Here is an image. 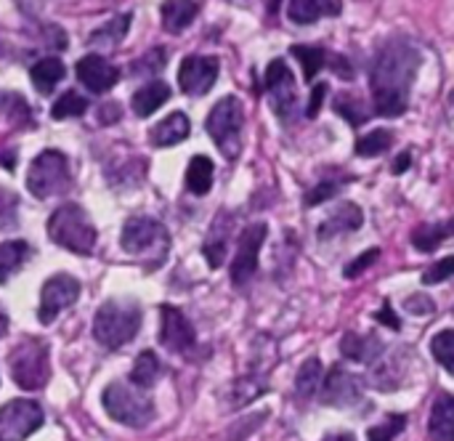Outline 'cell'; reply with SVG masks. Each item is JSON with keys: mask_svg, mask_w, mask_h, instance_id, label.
<instances>
[{"mask_svg": "<svg viewBox=\"0 0 454 441\" xmlns=\"http://www.w3.org/2000/svg\"><path fill=\"white\" fill-rule=\"evenodd\" d=\"M168 98H170V85L162 83V80H152V83H146L144 88H138V91L130 96V106H133V114H136V117H149V114H154Z\"/></svg>", "mask_w": 454, "mask_h": 441, "instance_id": "603a6c76", "label": "cell"}, {"mask_svg": "<svg viewBox=\"0 0 454 441\" xmlns=\"http://www.w3.org/2000/svg\"><path fill=\"white\" fill-rule=\"evenodd\" d=\"M8 322H11V319H8V314L3 311V306H0V338L8 333Z\"/></svg>", "mask_w": 454, "mask_h": 441, "instance_id": "f5cc1de1", "label": "cell"}, {"mask_svg": "<svg viewBox=\"0 0 454 441\" xmlns=\"http://www.w3.org/2000/svg\"><path fill=\"white\" fill-rule=\"evenodd\" d=\"M325 96H327V83H317L314 85V91H311V98H309V106H306V117H317L319 114V109H322V101H325Z\"/></svg>", "mask_w": 454, "mask_h": 441, "instance_id": "7dc6e473", "label": "cell"}, {"mask_svg": "<svg viewBox=\"0 0 454 441\" xmlns=\"http://www.w3.org/2000/svg\"><path fill=\"white\" fill-rule=\"evenodd\" d=\"M231 224H234V218L229 213H218L213 218V226L207 232V240L202 242V253H205L210 269H221V264L226 258V242H229Z\"/></svg>", "mask_w": 454, "mask_h": 441, "instance_id": "ffe728a7", "label": "cell"}, {"mask_svg": "<svg viewBox=\"0 0 454 441\" xmlns=\"http://www.w3.org/2000/svg\"><path fill=\"white\" fill-rule=\"evenodd\" d=\"M11 378L24 391H40L51 381V349L43 338H21L8 354Z\"/></svg>", "mask_w": 454, "mask_h": 441, "instance_id": "8992f818", "label": "cell"}, {"mask_svg": "<svg viewBox=\"0 0 454 441\" xmlns=\"http://www.w3.org/2000/svg\"><path fill=\"white\" fill-rule=\"evenodd\" d=\"M141 319H144V311H141V306L136 301H130V298H109V301H104L98 306L90 330H93L96 343L114 351V349H122L125 343H130L138 335Z\"/></svg>", "mask_w": 454, "mask_h": 441, "instance_id": "3957f363", "label": "cell"}, {"mask_svg": "<svg viewBox=\"0 0 454 441\" xmlns=\"http://www.w3.org/2000/svg\"><path fill=\"white\" fill-rule=\"evenodd\" d=\"M165 67V51L162 48H152L146 56H141L138 61L130 64L133 75H146V72H160Z\"/></svg>", "mask_w": 454, "mask_h": 441, "instance_id": "7bdbcfd3", "label": "cell"}, {"mask_svg": "<svg viewBox=\"0 0 454 441\" xmlns=\"http://www.w3.org/2000/svg\"><path fill=\"white\" fill-rule=\"evenodd\" d=\"M130 21H133V13L125 11V13H117L114 19H109L106 24H101L98 29H93L88 35V45L93 48H114L125 40L128 29H130Z\"/></svg>", "mask_w": 454, "mask_h": 441, "instance_id": "4316f807", "label": "cell"}, {"mask_svg": "<svg viewBox=\"0 0 454 441\" xmlns=\"http://www.w3.org/2000/svg\"><path fill=\"white\" fill-rule=\"evenodd\" d=\"M375 319H378V322H383L386 327H391L394 333H399V330H402V322H399L396 311L391 309V301H386V303L380 306V311L375 314Z\"/></svg>", "mask_w": 454, "mask_h": 441, "instance_id": "c3c4849f", "label": "cell"}, {"mask_svg": "<svg viewBox=\"0 0 454 441\" xmlns=\"http://www.w3.org/2000/svg\"><path fill=\"white\" fill-rule=\"evenodd\" d=\"M322 441H356V437L348 434V431H343V434H327Z\"/></svg>", "mask_w": 454, "mask_h": 441, "instance_id": "816d5d0a", "label": "cell"}, {"mask_svg": "<svg viewBox=\"0 0 454 441\" xmlns=\"http://www.w3.org/2000/svg\"><path fill=\"white\" fill-rule=\"evenodd\" d=\"M27 189L37 200H48L56 194H67L72 189V170L69 160L59 149H45L40 152L27 170Z\"/></svg>", "mask_w": 454, "mask_h": 441, "instance_id": "ba28073f", "label": "cell"}, {"mask_svg": "<svg viewBox=\"0 0 454 441\" xmlns=\"http://www.w3.org/2000/svg\"><path fill=\"white\" fill-rule=\"evenodd\" d=\"M80 280L72 274H53L43 282L40 290V306H37V322L40 325H51L56 322V317L69 309L77 298H80Z\"/></svg>", "mask_w": 454, "mask_h": 441, "instance_id": "4fadbf2b", "label": "cell"}, {"mask_svg": "<svg viewBox=\"0 0 454 441\" xmlns=\"http://www.w3.org/2000/svg\"><path fill=\"white\" fill-rule=\"evenodd\" d=\"M378 258H380V248L364 250L356 261H351V264L343 269V277H346V280H356V277H362V274H364V272H367Z\"/></svg>", "mask_w": 454, "mask_h": 441, "instance_id": "ee69618b", "label": "cell"}, {"mask_svg": "<svg viewBox=\"0 0 454 441\" xmlns=\"http://www.w3.org/2000/svg\"><path fill=\"white\" fill-rule=\"evenodd\" d=\"M410 165H412V149H404V152H402V154L394 160V165H391V173H394V176H402V173H404Z\"/></svg>", "mask_w": 454, "mask_h": 441, "instance_id": "f907efd6", "label": "cell"}, {"mask_svg": "<svg viewBox=\"0 0 454 441\" xmlns=\"http://www.w3.org/2000/svg\"><path fill=\"white\" fill-rule=\"evenodd\" d=\"M351 181H354V176H348V173H343V170H327V173H322V178L303 194V205H306V208H317V205L333 200L335 194H340V189H343L346 184H351Z\"/></svg>", "mask_w": 454, "mask_h": 441, "instance_id": "d4e9b609", "label": "cell"}, {"mask_svg": "<svg viewBox=\"0 0 454 441\" xmlns=\"http://www.w3.org/2000/svg\"><path fill=\"white\" fill-rule=\"evenodd\" d=\"M263 91L269 93L271 109L282 122H290L298 109V91H295V77L293 69L285 64V59H271L266 67L263 77Z\"/></svg>", "mask_w": 454, "mask_h": 441, "instance_id": "9c48e42d", "label": "cell"}, {"mask_svg": "<svg viewBox=\"0 0 454 441\" xmlns=\"http://www.w3.org/2000/svg\"><path fill=\"white\" fill-rule=\"evenodd\" d=\"M362 224H364V210H362L356 202H340V205L327 216V221L319 224L317 237L325 242V240H333V237H338V234L356 232V229H362Z\"/></svg>", "mask_w": 454, "mask_h": 441, "instance_id": "e0dca14e", "label": "cell"}, {"mask_svg": "<svg viewBox=\"0 0 454 441\" xmlns=\"http://www.w3.org/2000/svg\"><path fill=\"white\" fill-rule=\"evenodd\" d=\"M120 245L128 256L144 264L146 272H157L165 266L170 253V232L162 221L149 216H133L125 221Z\"/></svg>", "mask_w": 454, "mask_h": 441, "instance_id": "7a4b0ae2", "label": "cell"}, {"mask_svg": "<svg viewBox=\"0 0 454 441\" xmlns=\"http://www.w3.org/2000/svg\"><path fill=\"white\" fill-rule=\"evenodd\" d=\"M266 234H269L266 221H255V224H250V226H245L239 232L237 256L231 261V282H234V287H245L255 277L258 256H261V248L266 242Z\"/></svg>", "mask_w": 454, "mask_h": 441, "instance_id": "8fae6325", "label": "cell"}, {"mask_svg": "<svg viewBox=\"0 0 454 441\" xmlns=\"http://www.w3.org/2000/svg\"><path fill=\"white\" fill-rule=\"evenodd\" d=\"M16 208H19V197L11 189L0 186V229H13L16 221Z\"/></svg>", "mask_w": 454, "mask_h": 441, "instance_id": "b9f144b4", "label": "cell"}, {"mask_svg": "<svg viewBox=\"0 0 454 441\" xmlns=\"http://www.w3.org/2000/svg\"><path fill=\"white\" fill-rule=\"evenodd\" d=\"M0 120L8 122L11 128H19V130L35 128L32 106L24 101V96H19L13 91H0Z\"/></svg>", "mask_w": 454, "mask_h": 441, "instance_id": "cb8c5ba5", "label": "cell"}, {"mask_svg": "<svg viewBox=\"0 0 454 441\" xmlns=\"http://www.w3.org/2000/svg\"><path fill=\"white\" fill-rule=\"evenodd\" d=\"M343 11V3L340 0H333V3H325V0H293L287 5V19L293 24H314L317 19L322 16H338Z\"/></svg>", "mask_w": 454, "mask_h": 441, "instance_id": "7402d4cb", "label": "cell"}, {"mask_svg": "<svg viewBox=\"0 0 454 441\" xmlns=\"http://www.w3.org/2000/svg\"><path fill=\"white\" fill-rule=\"evenodd\" d=\"M29 258H32L29 242H24V240L0 242V285H5L16 272H21Z\"/></svg>", "mask_w": 454, "mask_h": 441, "instance_id": "f1b7e54d", "label": "cell"}, {"mask_svg": "<svg viewBox=\"0 0 454 441\" xmlns=\"http://www.w3.org/2000/svg\"><path fill=\"white\" fill-rule=\"evenodd\" d=\"M404 429H407V415L394 413V415H388L383 423L367 429V441H394Z\"/></svg>", "mask_w": 454, "mask_h": 441, "instance_id": "60d3db41", "label": "cell"}, {"mask_svg": "<svg viewBox=\"0 0 454 441\" xmlns=\"http://www.w3.org/2000/svg\"><path fill=\"white\" fill-rule=\"evenodd\" d=\"M431 354L436 357V362L452 375L454 373V330H442V333H436L434 335V341H431Z\"/></svg>", "mask_w": 454, "mask_h": 441, "instance_id": "ab89813d", "label": "cell"}, {"mask_svg": "<svg viewBox=\"0 0 454 441\" xmlns=\"http://www.w3.org/2000/svg\"><path fill=\"white\" fill-rule=\"evenodd\" d=\"M269 391V375H261V373H247L245 378H237L231 386H229V394H226V410H239V407H247L250 402H255L261 394Z\"/></svg>", "mask_w": 454, "mask_h": 441, "instance_id": "44dd1931", "label": "cell"}, {"mask_svg": "<svg viewBox=\"0 0 454 441\" xmlns=\"http://www.w3.org/2000/svg\"><path fill=\"white\" fill-rule=\"evenodd\" d=\"M404 378V362L399 357H391V362H375L370 373V383L378 391H396Z\"/></svg>", "mask_w": 454, "mask_h": 441, "instance_id": "d590c367", "label": "cell"}, {"mask_svg": "<svg viewBox=\"0 0 454 441\" xmlns=\"http://www.w3.org/2000/svg\"><path fill=\"white\" fill-rule=\"evenodd\" d=\"M322 378H325V367L317 357L306 359L295 375V402L298 405H309L317 394H319V386H322Z\"/></svg>", "mask_w": 454, "mask_h": 441, "instance_id": "83f0119b", "label": "cell"}, {"mask_svg": "<svg viewBox=\"0 0 454 441\" xmlns=\"http://www.w3.org/2000/svg\"><path fill=\"white\" fill-rule=\"evenodd\" d=\"M74 75L77 80L90 91V93H106L109 88H114V83L120 80V69L101 53H88L74 64Z\"/></svg>", "mask_w": 454, "mask_h": 441, "instance_id": "2e32d148", "label": "cell"}, {"mask_svg": "<svg viewBox=\"0 0 454 441\" xmlns=\"http://www.w3.org/2000/svg\"><path fill=\"white\" fill-rule=\"evenodd\" d=\"M162 375V362L157 359V354L154 351H141L138 357H136V365H133V370L128 373V383L130 386H136V389H141V391H149L154 383H157V378Z\"/></svg>", "mask_w": 454, "mask_h": 441, "instance_id": "1f68e13d", "label": "cell"}, {"mask_svg": "<svg viewBox=\"0 0 454 441\" xmlns=\"http://www.w3.org/2000/svg\"><path fill=\"white\" fill-rule=\"evenodd\" d=\"M221 75V61L215 56L189 53L178 67V88L186 96H205Z\"/></svg>", "mask_w": 454, "mask_h": 441, "instance_id": "5bb4252c", "label": "cell"}, {"mask_svg": "<svg viewBox=\"0 0 454 441\" xmlns=\"http://www.w3.org/2000/svg\"><path fill=\"white\" fill-rule=\"evenodd\" d=\"M192 133V122L184 112H173L168 114L165 120H160L152 130H149V144L157 146V149H165V146H176L181 141H186Z\"/></svg>", "mask_w": 454, "mask_h": 441, "instance_id": "d6986e66", "label": "cell"}, {"mask_svg": "<svg viewBox=\"0 0 454 441\" xmlns=\"http://www.w3.org/2000/svg\"><path fill=\"white\" fill-rule=\"evenodd\" d=\"M391 146H394V133L386 130V128H375V130L359 136L354 149H356L359 157H378V154L388 152Z\"/></svg>", "mask_w": 454, "mask_h": 441, "instance_id": "74e56055", "label": "cell"}, {"mask_svg": "<svg viewBox=\"0 0 454 441\" xmlns=\"http://www.w3.org/2000/svg\"><path fill=\"white\" fill-rule=\"evenodd\" d=\"M122 106L117 104V101H106L101 109H98V117H101V122H117L120 117H122V112H120Z\"/></svg>", "mask_w": 454, "mask_h": 441, "instance_id": "681fc988", "label": "cell"}, {"mask_svg": "<svg viewBox=\"0 0 454 441\" xmlns=\"http://www.w3.org/2000/svg\"><path fill=\"white\" fill-rule=\"evenodd\" d=\"M242 125H245V106L237 96L218 98L205 120V130L210 133L213 144L231 162L242 154Z\"/></svg>", "mask_w": 454, "mask_h": 441, "instance_id": "52a82bcc", "label": "cell"}, {"mask_svg": "<svg viewBox=\"0 0 454 441\" xmlns=\"http://www.w3.org/2000/svg\"><path fill=\"white\" fill-rule=\"evenodd\" d=\"M101 407L114 423H122L128 429H146L157 418L154 399L146 391H141L136 386H128L122 381H112L104 389Z\"/></svg>", "mask_w": 454, "mask_h": 441, "instance_id": "5b68a950", "label": "cell"}, {"mask_svg": "<svg viewBox=\"0 0 454 441\" xmlns=\"http://www.w3.org/2000/svg\"><path fill=\"white\" fill-rule=\"evenodd\" d=\"M452 269H454V256L442 258L439 264H434L431 269H426V274H423V285H439V282H447V280L452 277Z\"/></svg>", "mask_w": 454, "mask_h": 441, "instance_id": "f6af8a7d", "label": "cell"}, {"mask_svg": "<svg viewBox=\"0 0 454 441\" xmlns=\"http://www.w3.org/2000/svg\"><path fill=\"white\" fill-rule=\"evenodd\" d=\"M452 221H444V224H420L415 232H412V245L415 250L420 253H434L439 250L450 237H452Z\"/></svg>", "mask_w": 454, "mask_h": 441, "instance_id": "836d02e7", "label": "cell"}, {"mask_svg": "<svg viewBox=\"0 0 454 441\" xmlns=\"http://www.w3.org/2000/svg\"><path fill=\"white\" fill-rule=\"evenodd\" d=\"M64 75H67V67L56 56H45L29 67V80L37 88V93H43V96H48L64 80Z\"/></svg>", "mask_w": 454, "mask_h": 441, "instance_id": "484cf974", "label": "cell"}, {"mask_svg": "<svg viewBox=\"0 0 454 441\" xmlns=\"http://www.w3.org/2000/svg\"><path fill=\"white\" fill-rule=\"evenodd\" d=\"M423 64V51L410 37L388 40L370 67L372 109L378 117H402L410 109L415 75Z\"/></svg>", "mask_w": 454, "mask_h": 441, "instance_id": "6da1fadb", "label": "cell"}, {"mask_svg": "<svg viewBox=\"0 0 454 441\" xmlns=\"http://www.w3.org/2000/svg\"><path fill=\"white\" fill-rule=\"evenodd\" d=\"M160 317H162L160 343L173 354H189L197 346V333H194V325L186 319V314L170 303H162Z\"/></svg>", "mask_w": 454, "mask_h": 441, "instance_id": "9a60e30c", "label": "cell"}, {"mask_svg": "<svg viewBox=\"0 0 454 441\" xmlns=\"http://www.w3.org/2000/svg\"><path fill=\"white\" fill-rule=\"evenodd\" d=\"M333 109H335L340 117H346L354 128L364 125V122H367V117H370V109H367L356 96H351V93H340V96H335Z\"/></svg>", "mask_w": 454, "mask_h": 441, "instance_id": "f35d334b", "label": "cell"}, {"mask_svg": "<svg viewBox=\"0 0 454 441\" xmlns=\"http://www.w3.org/2000/svg\"><path fill=\"white\" fill-rule=\"evenodd\" d=\"M428 431H431L434 441H454V399L450 394H442L434 402Z\"/></svg>", "mask_w": 454, "mask_h": 441, "instance_id": "f546056e", "label": "cell"}, {"mask_svg": "<svg viewBox=\"0 0 454 441\" xmlns=\"http://www.w3.org/2000/svg\"><path fill=\"white\" fill-rule=\"evenodd\" d=\"M162 16V29L170 35H181L197 16H200V3H165L160 8Z\"/></svg>", "mask_w": 454, "mask_h": 441, "instance_id": "d6a6232c", "label": "cell"}, {"mask_svg": "<svg viewBox=\"0 0 454 441\" xmlns=\"http://www.w3.org/2000/svg\"><path fill=\"white\" fill-rule=\"evenodd\" d=\"M213 173L215 165L207 154H194L186 168V189L197 197H205L213 189Z\"/></svg>", "mask_w": 454, "mask_h": 441, "instance_id": "4dcf8cb0", "label": "cell"}, {"mask_svg": "<svg viewBox=\"0 0 454 441\" xmlns=\"http://www.w3.org/2000/svg\"><path fill=\"white\" fill-rule=\"evenodd\" d=\"M88 109H90V101H88L82 93H77V91H64V93L53 101V106H51V117H53V120L82 117Z\"/></svg>", "mask_w": 454, "mask_h": 441, "instance_id": "8d00e7d4", "label": "cell"}, {"mask_svg": "<svg viewBox=\"0 0 454 441\" xmlns=\"http://www.w3.org/2000/svg\"><path fill=\"white\" fill-rule=\"evenodd\" d=\"M404 309H407L410 314H415V317H426V314H434V311H436V303H434L428 295L415 293V295H410V298L404 301Z\"/></svg>", "mask_w": 454, "mask_h": 441, "instance_id": "bcb514c9", "label": "cell"}, {"mask_svg": "<svg viewBox=\"0 0 454 441\" xmlns=\"http://www.w3.org/2000/svg\"><path fill=\"white\" fill-rule=\"evenodd\" d=\"M45 415L43 407L32 399H11L0 407V441H27L40 426Z\"/></svg>", "mask_w": 454, "mask_h": 441, "instance_id": "30bf717a", "label": "cell"}, {"mask_svg": "<svg viewBox=\"0 0 454 441\" xmlns=\"http://www.w3.org/2000/svg\"><path fill=\"white\" fill-rule=\"evenodd\" d=\"M45 232L53 245H59L69 253H77V256H90L98 242V232H96L93 221L88 218L85 208L77 202L59 205L51 213Z\"/></svg>", "mask_w": 454, "mask_h": 441, "instance_id": "277c9868", "label": "cell"}, {"mask_svg": "<svg viewBox=\"0 0 454 441\" xmlns=\"http://www.w3.org/2000/svg\"><path fill=\"white\" fill-rule=\"evenodd\" d=\"M364 378L346 370L343 365H335L325 378H322V386H319V399L325 407H335V410H346V407H354L362 402L364 397Z\"/></svg>", "mask_w": 454, "mask_h": 441, "instance_id": "7c38bea8", "label": "cell"}, {"mask_svg": "<svg viewBox=\"0 0 454 441\" xmlns=\"http://www.w3.org/2000/svg\"><path fill=\"white\" fill-rule=\"evenodd\" d=\"M290 53L301 61L306 83H311V80L325 69V64H327V59H330V51H327L325 45H319V43H314V45H303V43H298V45H293V48H290Z\"/></svg>", "mask_w": 454, "mask_h": 441, "instance_id": "e575fe53", "label": "cell"}, {"mask_svg": "<svg viewBox=\"0 0 454 441\" xmlns=\"http://www.w3.org/2000/svg\"><path fill=\"white\" fill-rule=\"evenodd\" d=\"M386 354V343L375 335H359V333H346L340 338V357L348 362H362V365H375Z\"/></svg>", "mask_w": 454, "mask_h": 441, "instance_id": "ac0fdd59", "label": "cell"}]
</instances>
